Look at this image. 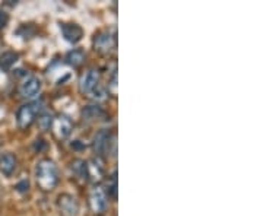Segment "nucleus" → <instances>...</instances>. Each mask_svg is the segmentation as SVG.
<instances>
[{
  "mask_svg": "<svg viewBox=\"0 0 263 216\" xmlns=\"http://www.w3.org/2000/svg\"><path fill=\"white\" fill-rule=\"evenodd\" d=\"M37 183L43 190H53L59 183V169L51 160H41L35 168Z\"/></svg>",
  "mask_w": 263,
  "mask_h": 216,
  "instance_id": "f257e3e1",
  "label": "nucleus"
},
{
  "mask_svg": "<svg viewBox=\"0 0 263 216\" xmlns=\"http://www.w3.org/2000/svg\"><path fill=\"white\" fill-rule=\"evenodd\" d=\"M43 111V104L34 101V103L22 105L16 113V124L19 129H27L32 123L37 120V115Z\"/></svg>",
  "mask_w": 263,
  "mask_h": 216,
  "instance_id": "f03ea898",
  "label": "nucleus"
},
{
  "mask_svg": "<svg viewBox=\"0 0 263 216\" xmlns=\"http://www.w3.org/2000/svg\"><path fill=\"white\" fill-rule=\"evenodd\" d=\"M92 44L95 51H98L100 54H108L114 48L116 37L110 31H100L98 34H95Z\"/></svg>",
  "mask_w": 263,
  "mask_h": 216,
  "instance_id": "7ed1b4c3",
  "label": "nucleus"
},
{
  "mask_svg": "<svg viewBox=\"0 0 263 216\" xmlns=\"http://www.w3.org/2000/svg\"><path fill=\"white\" fill-rule=\"evenodd\" d=\"M41 81L35 76H28L19 85V95L25 100H32L41 92Z\"/></svg>",
  "mask_w": 263,
  "mask_h": 216,
  "instance_id": "20e7f679",
  "label": "nucleus"
},
{
  "mask_svg": "<svg viewBox=\"0 0 263 216\" xmlns=\"http://www.w3.org/2000/svg\"><path fill=\"white\" fill-rule=\"evenodd\" d=\"M57 206H59V210L63 216H78V213H79L78 200L72 194H67V193H63L59 196Z\"/></svg>",
  "mask_w": 263,
  "mask_h": 216,
  "instance_id": "39448f33",
  "label": "nucleus"
},
{
  "mask_svg": "<svg viewBox=\"0 0 263 216\" xmlns=\"http://www.w3.org/2000/svg\"><path fill=\"white\" fill-rule=\"evenodd\" d=\"M100 70L98 69H89V70H86L82 77H81V81H79V89H81V92L82 94H91L92 91H94L95 88L100 85Z\"/></svg>",
  "mask_w": 263,
  "mask_h": 216,
  "instance_id": "423d86ee",
  "label": "nucleus"
},
{
  "mask_svg": "<svg viewBox=\"0 0 263 216\" xmlns=\"http://www.w3.org/2000/svg\"><path fill=\"white\" fill-rule=\"evenodd\" d=\"M89 200H91L92 210H94L95 213H98V215H103L104 212L107 210V207H108V198H107V193L104 191L103 187L92 188Z\"/></svg>",
  "mask_w": 263,
  "mask_h": 216,
  "instance_id": "0eeeda50",
  "label": "nucleus"
},
{
  "mask_svg": "<svg viewBox=\"0 0 263 216\" xmlns=\"http://www.w3.org/2000/svg\"><path fill=\"white\" fill-rule=\"evenodd\" d=\"M60 31H62L63 38H65L66 41H69L70 44L79 43L82 40V37H84V29L81 28L78 24H73V22H63V24H60Z\"/></svg>",
  "mask_w": 263,
  "mask_h": 216,
  "instance_id": "6e6552de",
  "label": "nucleus"
},
{
  "mask_svg": "<svg viewBox=\"0 0 263 216\" xmlns=\"http://www.w3.org/2000/svg\"><path fill=\"white\" fill-rule=\"evenodd\" d=\"M110 143H111V132L108 129H101L95 134L94 143H92L95 153H98V155L105 153L110 148Z\"/></svg>",
  "mask_w": 263,
  "mask_h": 216,
  "instance_id": "1a4fd4ad",
  "label": "nucleus"
},
{
  "mask_svg": "<svg viewBox=\"0 0 263 216\" xmlns=\"http://www.w3.org/2000/svg\"><path fill=\"white\" fill-rule=\"evenodd\" d=\"M53 129H54V133L57 134V138L60 139H65L67 138L70 133H72V129H73V123L72 120L67 117V115H59L54 119L53 122Z\"/></svg>",
  "mask_w": 263,
  "mask_h": 216,
  "instance_id": "9d476101",
  "label": "nucleus"
},
{
  "mask_svg": "<svg viewBox=\"0 0 263 216\" xmlns=\"http://www.w3.org/2000/svg\"><path fill=\"white\" fill-rule=\"evenodd\" d=\"M16 165H18V161H16V156H15V155H12L9 152L0 155V172H2L3 175L10 177V175L15 172Z\"/></svg>",
  "mask_w": 263,
  "mask_h": 216,
  "instance_id": "9b49d317",
  "label": "nucleus"
},
{
  "mask_svg": "<svg viewBox=\"0 0 263 216\" xmlns=\"http://www.w3.org/2000/svg\"><path fill=\"white\" fill-rule=\"evenodd\" d=\"M72 169L75 172V175L78 179H81L82 181H88V179L91 177V169L89 165L85 162L84 160H75L72 162Z\"/></svg>",
  "mask_w": 263,
  "mask_h": 216,
  "instance_id": "f8f14e48",
  "label": "nucleus"
},
{
  "mask_svg": "<svg viewBox=\"0 0 263 216\" xmlns=\"http://www.w3.org/2000/svg\"><path fill=\"white\" fill-rule=\"evenodd\" d=\"M85 51L81 48H73L70 50L65 57V62L72 67H79L85 62Z\"/></svg>",
  "mask_w": 263,
  "mask_h": 216,
  "instance_id": "ddd939ff",
  "label": "nucleus"
},
{
  "mask_svg": "<svg viewBox=\"0 0 263 216\" xmlns=\"http://www.w3.org/2000/svg\"><path fill=\"white\" fill-rule=\"evenodd\" d=\"M19 54L15 51H5L2 56H0V69L3 72H8L12 69V66L18 62Z\"/></svg>",
  "mask_w": 263,
  "mask_h": 216,
  "instance_id": "4468645a",
  "label": "nucleus"
},
{
  "mask_svg": "<svg viewBox=\"0 0 263 216\" xmlns=\"http://www.w3.org/2000/svg\"><path fill=\"white\" fill-rule=\"evenodd\" d=\"M104 114V111L101 110V107L98 105H86L82 110V119L86 120V122H94L97 119H100Z\"/></svg>",
  "mask_w": 263,
  "mask_h": 216,
  "instance_id": "2eb2a0df",
  "label": "nucleus"
},
{
  "mask_svg": "<svg viewBox=\"0 0 263 216\" xmlns=\"http://www.w3.org/2000/svg\"><path fill=\"white\" fill-rule=\"evenodd\" d=\"M38 127L41 129V130H44V132H47L50 130V127L53 126V122H54V117H53V114L50 113H41L38 115Z\"/></svg>",
  "mask_w": 263,
  "mask_h": 216,
  "instance_id": "dca6fc26",
  "label": "nucleus"
},
{
  "mask_svg": "<svg viewBox=\"0 0 263 216\" xmlns=\"http://www.w3.org/2000/svg\"><path fill=\"white\" fill-rule=\"evenodd\" d=\"M91 94H92V98H94V100H97V101H103V100H105V98H107V92H105V89H104V88H101L100 85L95 88Z\"/></svg>",
  "mask_w": 263,
  "mask_h": 216,
  "instance_id": "f3484780",
  "label": "nucleus"
},
{
  "mask_svg": "<svg viewBox=\"0 0 263 216\" xmlns=\"http://www.w3.org/2000/svg\"><path fill=\"white\" fill-rule=\"evenodd\" d=\"M29 188V181L28 180H21L18 184H16V190L19 193H27Z\"/></svg>",
  "mask_w": 263,
  "mask_h": 216,
  "instance_id": "a211bd4d",
  "label": "nucleus"
},
{
  "mask_svg": "<svg viewBox=\"0 0 263 216\" xmlns=\"http://www.w3.org/2000/svg\"><path fill=\"white\" fill-rule=\"evenodd\" d=\"M8 22H9V16H8V13H6V12H3V10H0V31L8 25Z\"/></svg>",
  "mask_w": 263,
  "mask_h": 216,
  "instance_id": "6ab92c4d",
  "label": "nucleus"
}]
</instances>
